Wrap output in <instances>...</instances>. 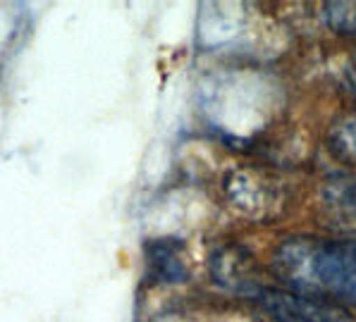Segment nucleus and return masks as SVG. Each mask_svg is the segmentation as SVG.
Instances as JSON below:
<instances>
[{"label":"nucleus","instance_id":"nucleus-7","mask_svg":"<svg viewBox=\"0 0 356 322\" xmlns=\"http://www.w3.org/2000/svg\"><path fill=\"white\" fill-rule=\"evenodd\" d=\"M325 15L337 31L356 36V3H327Z\"/></svg>","mask_w":356,"mask_h":322},{"label":"nucleus","instance_id":"nucleus-8","mask_svg":"<svg viewBox=\"0 0 356 322\" xmlns=\"http://www.w3.org/2000/svg\"><path fill=\"white\" fill-rule=\"evenodd\" d=\"M337 198L342 201L344 208L352 210L354 215H356V179H352V182H344L342 187H339Z\"/></svg>","mask_w":356,"mask_h":322},{"label":"nucleus","instance_id":"nucleus-9","mask_svg":"<svg viewBox=\"0 0 356 322\" xmlns=\"http://www.w3.org/2000/svg\"><path fill=\"white\" fill-rule=\"evenodd\" d=\"M347 76H349V86L356 91V58L352 60V65H349V72H347Z\"/></svg>","mask_w":356,"mask_h":322},{"label":"nucleus","instance_id":"nucleus-6","mask_svg":"<svg viewBox=\"0 0 356 322\" xmlns=\"http://www.w3.org/2000/svg\"><path fill=\"white\" fill-rule=\"evenodd\" d=\"M330 146L339 158L356 162V115H349L342 122H337L330 134Z\"/></svg>","mask_w":356,"mask_h":322},{"label":"nucleus","instance_id":"nucleus-2","mask_svg":"<svg viewBox=\"0 0 356 322\" xmlns=\"http://www.w3.org/2000/svg\"><path fill=\"white\" fill-rule=\"evenodd\" d=\"M254 298L275 322H354L352 315L339 305L289 289L263 287Z\"/></svg>","mask_w":356,"mask_h":322},{"label":"nucleus","instance_id":"nucleus-5","mask_svg":"<svg viewBox=\"0 0 356 322\" xmlns=\"http://www.w3.org/2000/svg\"><path fill=\"white\" fill-rule=\"evenodd\" d=\"M227 198H232L244 212H266L270 210L273 189L268 182H261L259 174L239 172L227 179Z\"/></svg>","mask_w":356,"mask_h":322},{"label":"nucleus","instance_id":"nucleus-4","mask_svg":"<svg viewBox=\"0 0 356 322\" xmlns=\"http://www.w3.org/2000/svg\"><path fill=\"white\" fill-rule=\"evenodd\" d=\"M182 253V244L177 239H158V242L149 244L146 263H149L153 280L165 282V285H177V282L189 280V270Z\"/></svg>","mask_w":356,"mask_h":322},{"label":"nucleus","instance_id":"nucleus-1","mask_svg":"<svg viewBox=\"0 0 356 322\" xmlns=\"http://www.w3.org/2000/svg\"><path fill=\"white\" fill-rule=\"evenodd\" d=\"M273 272L289 291L356 305V237H292L273 253Z\"/></svg>","mask_w":356,"mask_h":322},{"label":"nucleus","instance_id":"nucleus-3","mask_svg":"<svg viewBox=\"0 0 356 322\" xmlns=\"http://www.w3.org/2000/svg\"><path fill=\"white\" fill-rule=\"evenodd\" d=\"M211 272L218 285L232 294H246L254 298L263 289L261 270L256 260L249 255V251L234 246V244H227L213 253Z\"/></svg>","mask_w":356,"mask_h":322}]
</instances>
